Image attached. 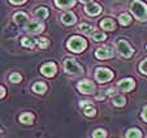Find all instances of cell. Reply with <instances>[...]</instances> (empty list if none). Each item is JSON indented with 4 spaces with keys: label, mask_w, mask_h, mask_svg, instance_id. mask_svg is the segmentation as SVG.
<instances>
[{
    "label": "cell",
    "mask_w": 147,
    "mask_h": 138,
    "mask_svg": "<svg viewBox=\"0 0 147 138\" xmlns=\"http://www.w3.org/2000/svg\"><path fill=\"white\" fill-rule=\"evenodd\" d=\"M130 16H129V14H126V13H122L121 16L119 17V22L120 24H121V25H129V24H130Z\"/></svg>",
    "instance_id": "20"
},
{
    "label": "cell",
    "mask_w": 147,
    "mask_h": 138,
    "mask_svg": "<svg viewBox=\"0 0 147 138\" xmlns=\"http://www.w3.org/2000/svg\"><path fill=\"white\" fill-rule=\"evenodd\" d=\"M95 77L99 82H107V81H111L112 77H113V73L107 68H99L95 72Z\"/></svg>",
    "instance_id": "4"
},
{
    "label": "cell",
    "mask_w": 147,
    "mask_h": 138,
    "mask_svg": "<svg viewBox=\"0 0 147 138\" xmlns=\"http://www.w3.org/2000/svg\"><path fill=\"white\" fill-rule=\"evenodd\" d=\"M125 98L121 97V95H115L113 97V104L115 106H119V107H122V106L125 104Z\"/></svg>",
    "instance_id": "21"
},
{
    "label": "cell",
    "mask_w": 147,
    "mask_h": 138,
    "mask_svg": "<svg viewBox=\"0 0 147 138\" xmlns=\"http://www.w3.org/2000/svg\"><path fill=\"white\" fill-rule=\"evenodd\" d=\"M86 46H87L86 41L81 38V37H72L69 39V42H68V48L70 51H73V52H82L86 48Z\"/></svg>",
    "instance_id": "2"
},
{
    "label": "cell",
    "mask_w": 147,
    "mask_h": 138,
    "mask_svg": "<svg viewBox=\"0 0 147 138\" xmlns=\"http://www.w3.org/2000/svg\"><path fill=\"white\" fill-rule=\"evenodd\" d=\"M64 68L65 72L72 73V74H81L82 73V68L73 60L72 57H67L64 61Z\"/></svg>",
    "instance_id": "3"
},
{
    "label": "cell",
    "mask_w": 147,
    "mask_h": 138,
    "mask_svg": "<svg viewBox=\"0 0 147 138\" xmlns=\"http://www.w3.org/2000/svg\"><path fill=\"white\" fill-rule=\"evenodd\" d=\"M21 43H22V46H25L28 48H33L35 47V44H38V39L33 38V37H25V38H22Z\"/></svg>",
    "instance_id": "12"
},
{
    "label": "cell",
    "mask_w": 147,
    "mask_h": 138,
    "mask_svg": "<svg viewBox=\"0 0 147 138\" xmlns=\"http://www.w3.org/2000/svg\"><path fill=\"white\" fill-rule=\"evenodd\" d=\"M117 50H119V52L121 53L124 57H129V56L133 55V48L129 46L128 42L122 41V39L117 42Z\"/></svg>",
    "instance_id": "5"
},
{
    "label": "cell",
    "mask_w": 147,
    "mask_h": 138,
    "mask_svg": "<svg viewBox=\"0 0 147 138\" xmlns=\"http://www.w3.org/2000/svg\"><path fill=\"white\" fill-rule=\"evenodd\" d=\"M95 56H96L98 59H102V60L108 59L112 56V50L109 47H100L95 51Z\"/></svg>",
    "instance_id": "7"
},
{
    "label": "cell",
    "mask_w": 147,
    "mask_h": 138,
    "mask_svg": "<svg viewBox=\"0 0 147 138\" xmlns=\"http://www.w3.org/2000/svg\"><path fill=\"white\" fill-rule=\"evenodd\" d=\"M25 29L29 33H39V31H42V29H43V25L38 21H31V22H29V24H26Z\"/></svg>",
    "instance_id": "9"
},
{
    "label": "cell",
    "mask_w": 147,
    "mask_h": 138,
    "mask_svg": "<svg viewBox=\"0 0 147 138\" xmlns=\"http://www.w3.org/2000/svg\"><path fill=\"white\" fill-rule=\"evenodd\" d=\"M40 72L45 76H47V77H52L56 73V65L53 63H47L40 68Z\"/></svg>",
    "instance_id": "8"
},
{
    "label": "cell",
    "mask_w": 147,
    "mask_h": 138,
    "mask_svg": "<svg viewBox=\"0 0 147 138\" xmlns=\"http://www.w3.org/2000/svg\"><path fill=\"white\" fill-rule=\"evenodd\" d=\"M139 69H141V72L144 73V74H147V60L142 61L141 65H139Z\"/></svg>",
    "instance_id": "29"
},
{
    "label": "cell",
    "mask_w": 147,
    "mask_h": 138,
    "mask_svg": "<svg viewBox=\"0 0 147 138\" xmlns=\"http://www.w3.org/2000/svg\"><path fill=\"white\" fill-rule=\"evenodd\" d=\"M38 46H39V48H46L48 46V41L46 38H39L38 39Z\"/></svg>",
    "instance_id": "28"
},
{
    "label": "cell",
    "mask_w": 147,
    "mask_h": 138,
    "mask_svg": "<svg viewBox=\"0 0 147 138\" xmlns=\"http://www.w3.org/2000/svg\"><path fill=\"white\" fill-rule=\"evenodd\" d=\"M78 29H80V31H82L83 34H91V31H92V26L87 25V24H82V25H80Z\"/></svg>",
    "instance_id": "22"
},
{
    "label": "cell",
    "mask_w": 147,
    "mask_h": 138,
    "mask_svg": "<svg viewBox=\"0 0 147 138\" xmlns=\"http://www.w3.org/2000/svg\"><path fill=\"white\" fill-rule=\"evenodd\" d=\"M14 22H16L17 25H25V22L28 21V16H26L25 13H22V12H20V13H16L13 17Z\"/></svg>",
    "instance_id": "15"
},
{
    "label": "cell",
    "mask_w": 147,
    "mask_h": 138,
    "mask_svg": "<svg viewBox=\"0 0 147 138\" xmlns=\"http://www.w3.org/2000/svg\"><path fill=\"white\" fill-rule=\"evenodd\" d=\"M106 93H107V95H115L116 94V90L115 89H108V90H106Z\"/></svg>",
    "instance_id": "30"
},
{
    "label": "cell",
    "mask_w": 147,
    "mask_h": 138,
    "mask_svg": "<svg viewBox=\"0 0 147 138\" xmlns=\"http://www.w3.org/2000/svg\"><path fill=\"white\" fill-rule=\"evenodd\" d=\"M142 117H143V120H146V121H147V106L144 107L143 112H142Z\"/></svg>",
    "instance_id": "32"
},
{
    "label": "cell",
    "mask_w": 147,
    "mask_h": 138,
    "mask_svg": "<svg viewBox=\"0 0 147 138\" xmlns=\"http://www.w3.org/2000/svg\"><path fill=\"white\" fill-rule=\"evenodd\" d=\"M92 137H95V138H98V137L104 138V137H107V133L104 132L103 129H96L94 133H92Z\"/></svg>",
    "instance_id": "26"
},
{
    "label": "cell",
    "mask_w": 147,
    "mask_h": 138,
    "mask_svg": "<svg viewBox=\"0 0 147 138\" xmlns=\"http://www.w3.org/2000/svg\"><path fill=\"white\" fill-rule=\"evenodd\" d=\"M34 16L38 17V18H46L48 16V9L45 8V7H40V8H38L34 12Z\"/></svg>",
    "instance_id": "18"
},
{
    "label": "cell",
    "mask_w": 147,
    "mask_h": 138,
    "mask_svg": "<svg viewBox=\"0 0 147 138\" xmlns=\"http://www.w3.org/2000/svg\"><path fill=\"white\" fill-rule=\"evenodd\" d=\"M76 16L72 13V12H67V13H64L63 16H61V21L64 22V24H67V25H72V24H74L76 22Z\"/></svg>",
    "instance_id": "13"
},
{
    "label": "cell",
    "mask_w": 147,
    "mask_h": 138,
    "mask_svg": "<svg viewBox=\"0 0 147 138\" xmlns=\"http://www.w3.org/2000/svg\"><path fill=\"white\" fill-rule=\"evenodd\" d=\"M46 85L43 82H36V83H34L33 85V90L35 91V93H38V94H43L46 91Z\"/></svg>",
    "instance_id": "19"
},
{
    "label": "cell",
    "mask_w": 147,
    "mask_h": 138,
    "mask_svg": "<svg viewBox=\"0 0 147 138\" xmlns=\"http://www.w3.org/2000/svg\"><path fill=\"white\" fill-rule=\"evenodd\" d=\"M81 1H82V3H91V1H92V0H81Z\"/></svg>",
    "instance_id": "34"
},
{
    "label": "cell",
    "mask_w": 147,
    "mask_h": 138,
    "mask_svg": "<svg viewBox=\"0 0 147 138\" xmlns=\"http://www.w3.org/2000/svg\"><path fill=\"white\" fill-rule=\"evenodd\" d=\"M102 8H100L99 4H94V3H87L86 8H85V12L90 16H96V14L100 13Z\"/></svg>",
    "instance_id": "10"
},
{
    "label": "cell",
    "mask_w": 147,
    "mask_h": 138,
    "mask_svg": "<svg viewBox=\"0 0 147 138\" xmlns=\"http://www.w3.org/2000/svg\"><path fill=\"white\" fill-rule=\"evenodd\" d=\"M55 3L59 8H69L74 4V0H55Z\"/></svg>",
    "instance_id": "16"
},
{
    "label": "cell",
    "mask_w": 147,
    "mask_h": 138,
    "mask_svg": "<svg viewBox=\"0 0 147 138\" xmlns=\"http://www.w3.org/2000/svg\"><path fill=\"white\" fill-rule=\"evenodd\" d=\"M9 80H11V82H13V83H18L20 81H21V74H18V73H13V74H11Z\"/></svg>",
    "instance_id": "27"
},
{
    "label": "cell",
    "mask_w": 147,
    "mask_h": 138,
    "mask_svg": "<svg viewBox=\"0 0 147 138\" xmlns=\"http://www.w3.org/2000/svg\"><path fill=\"white\" fill-rule=\"evenodd\" d=\"M130 9H131V12H133V14L139 20V21H144V20H146L147 7H146L144 3H142V1H139V0H136V1L131 3Z\"/></svg>",
    "instance_id": "1"
},
{
    "label": "cell",
    "mask_w": 147,
    "mask_h": 138,
    "mask_svg": "<svg viewBox=\"0 0 147 138\" xmlns=\"http://www.w3.org/2000/svg\"><path fill=\"white\" fill-rule=\"evenodd\" d=\"M91 38L94 39L95 42H102V41H104V39H106V34L96 31V33H92L91 34Z\"/></svg>",
    "instance_id": "23"
},
{
    "label": "cell",
    "mask_w": 147,
    "mask_h": 138,
    "mask_svg": "<svg viewBox=\"0 0 147 138\" xmlns=\"http://www.w3.org/2000/svg\"><path fill=\"white\" fill-rule=\"evenodd\" d=\"M100 28H103L104 30H113L115 29V22L111 18H106V20H103L102 22H100Z\"/></svg>",
    "instance_id": "14"
},
{
    "label": "cell",
    "mask_w": 147,
    "mask_h": 138,
    "mask_svg": "<svg viewBox=\"0 0 147 138\" xmlns=\"http://www.w3.org/2000/svg\"><path fill=\"white\" fill-rule=\"evenodd\" d=\"M33 119H34L33 113H29V112L22 113V115L20 116V121L22 122V124H31V122H33Z\"/></svg>",
    "instance_id": "17"
},
{
    "label": "cell",
    "mask_w": 147,
    "mask_h": 138,
    "mask_svg": "<svg viewBox=\"0 0 147 138\" xmlns=\"http://www.w3.org/2000/svg\"><path fill=\"white\" fill-rule=\"evenodd\" d=\"M134 81L133 80H130V78H125V80H122V81H120L119 82V89L120 90H122V91H130L131 89L134 87Z\"/></svg>",
    "instance_id": "11"
},
{
    "label": "cell",
    "mask_w": 147,
    "mask_h": 138,
    "mask_svg": "<svg viewBox=\"0 0 147 138\" xmlns=\"http://www.w3.org/2000/svg\"><path fill=\"white\" fill-rule=\"evenodd\" d=\"M4 94H5V89H4L3 86H1V98L4 97Z\"/></svg>",
    "instance_id": "33"
},
{
    "label": "cell",
    "mask_w": 147,
    "mask_h": 138,
    "mask_svg": "<svg viewBox=\"0 0 147 138\" xmlns=\"http://www.w3.org/2000/svg\"><path fill=\"white\" fill-rule=\"evenodd\" d=\"M12 4H22V3H25L26 0H9Z\"/></svg>",
    "instance_id": "31"
},
{
    "label": "cell",
    "mask_w": 147,
    "mask_h": 138,
    "mask_svg": "<svg viewBox=\"0 0 147 138\" xmlns=\"http://www.w3.org/2000/svg\"><path fill=\"white\" fill-rule=\"evenodd\" d=\"M83 113H85L86 116H90V117H91V116H95V113H96V110H95L92 106H87V107L83 110Z\"/></svg>",
    "instance_id": "25"
},
{
    "label": "cell",
    "mask_w": 147,
    "mask_h": 138,
    "mask_svg": "<svg viewBox=\"0 0 147 138\" xmlns=\"http://www.w3.org/2000/svg\"><path fill=\"white\" fill-rule=\"evenodd\" d=\"M78 90L82 93V94H92L95 90V85L94 82H91V81H81L80 83H78Z\"/></svg>",
    "instance_id": "6"
},
{
    "label": "cell",
    "mask_w": 147,
    "mask_h": 138,
    "mask_svg": "<svg viewBox=\"0 0 147 138\" xmlns=\"http://www.w3.org/2000/svg\"><path fill=\"white\" fill-rule=\"evenodd\" d=\"M125 135H126V137H134V138H138V137H141V135H142V133L141 132H139V130L138 129H130V130H128V133H126V134H125Z\"/></svg>",
    "instance_id": "24"
}]
</instances>
